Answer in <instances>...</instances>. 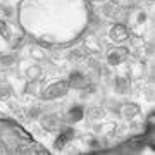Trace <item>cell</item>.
<instances>
[{
  "instance_id": "5",
  "label": "cell",
  "mask_w": 155,
  "mask_h": 155,
  "mask_svg": "<svg viewBox=\"0 0 155 155\" xmlns=\"http://www.w3.org/2000/svg\"><path fill=\"white\" fill-rule=\"evenodd\" d=\"M84 110H86V109H84L83 105H72L71 109L62 116V122H64V124H76V122L83 121Z\"/></svg>"
},
{
  "instance_id": "8",
  "label": "cell",
  "mask_w": 155,
  "mask_h": 155,
  "mask_svg": "<svg viewBox=\"0 0 155 155\" xmlns=\"http://www.w3.org/2000/svg\"><path fill=\"white\" fill-rule=\"evenodd\" d=\"M119 112L124 119H134V117L140 114V105L138 104H133V102H126L119 107Z\"/></svg>"
},
{
  "instance_id": "2",
  "label": "cell",
  "mask_w": 155,
  "mask_h": 155,
  "mask_svg": "<svg viewBox=\"0 0 155 155\" xmlns=\"http://www.w3.org/2000/svg\"><path fill=\"white\" fill-rule=\"evenodd\" d=\"M67 83H69V88H74V90H88L90 88V78L86 74L79 71H74L69 74L67 78Z\"/></svg>"
},
{
  "instance_id": "3",
  "label": "cell",
  "mask_w": 155,
  "mask_h": 155,
  "mask_svg": "<svg viewBox=\"0 0 155 155\" xmlns=\"http://www.w3.org/2000/svg\"><path fill=\"white\" fill-rule=\"evenodd\" d=\"M127 55H129V50L126 47H114L107 52V62L110 66H121L127 59Z\"/></svg>"
},
{
  "instance_id": "19",
  "label": "cell",
  "mask_w": 155,
  "mask_h": 155,
  "mask_svg": "<svg viewBox=\"0 0 155 155\" xmlns=\"http://www.w3.org/2000/svg\"><path fill=\"white\" fill-rule=\"evenodd\" d=\"M90 147H91V148H98V140H90Z\"/></svg>"
},
{
  "instance_id": "16",
  "label": "cell",
  "mask_w": 155,
  "mask_h": 155,
  "mask_svg": "<svg viewBox=\"0 0 155 155\" xmlns=\"http://www.w3.org/2000/svg\"><path fill=\"white\" fill-rule=\"evenodd\" d=\"M31 54H33L35 59H43L45 57V52L43 50H38V48H31Z\"/></svg>"
},
{
  "instance_id": "15",
  "label": "cell",
  "mask_w": 155,
  "mask_h": 155,
  "mask_svg": "<svg viewBox=\"0 0 155 155\" xmlns=\"http://www.w3.org/2000/svg\"><path fill=\"white\" fill-rule=\"evenodd\" d=\"M16 62V57L14 55H7V57H0V66L2 67H9Z\"/></svg>"
},
{
  "instance_id": "17",
  "label": "cell",
  "mask_w": 155,
  "mask_h": 155,
  "mask_svg": "<svg viewBox=\"0 0 155 155\" xmlns=\"http://www.w3.org/2000/svg\"><path fill=\"white\" fill-rule=\"evenodd\" d=\"M147 21V14H145L143 11L138 12V16H136V22H140V24H143V22Z\"/></svg>"
},
{
  "instance_id": "6",
  "label": "cell",
  "mask_w": 155,
  "mask_h": 155,
  "mask_svg": "<svg viewBox=\"0 0 155 155\" xmlns=\"http://www.w3.org/2000/svg\"><path fill=\"white\" fill-rule=\"evenodd\" d=\"M40 122H41V127H43L45 131H50L52 133V131H57L61 127L62 117L59 114H45V116H41Z\"/></svg>"
},
{
  "instance_id": "12",
  "label": "cell",
  "mask_w": 155,
  "mask_h": 155,
  "mask_svg": "<svg viewBox=\"0 0 155 155\" xmlns=\"http://www.w3.org/2000/svg\"><path fill=\"white\" fill-rule=\"evenodd\" d=\"M41 67L40 66H31L28 67V71H26V78H28L29 81H38L40 78H41Z\"/></svg>"
},
{
  "instance_id": "4",
  "label": "cell",
  "mask_w": 155,
  "mask_h": 155,
  "mask_svg": "<svg viewBox=\"0 0 155 155\" xmlns=\"http://www.w3.org/2000/svg\"><path fill=\"white\" fill-rule=\"evenodd\" d=\"M129 28H127L126 24H122V22H117L110 28L109 31V36H110L112 41H116V43H122V41H126L129 38Z\"/></svg>"
},
{
  "instance_id": "13",
  "label": "cell",
  "mask_w": 155,
  "mask_h": 155,
  "mask_svg": "<svg viewBox=\"0 0 155 155\" xmlns=\"http://www.w3.org/2000/svg\"><path fill=\"white\" fill-rule=\"evenodd\" d=\"M0 35L4 36V40L12 41V29H11V26H9L5 21H0Z\"/></svg>"
},
{
  "instance_id": "11",
  "label": "cell",
  "mask_w": 155,
  "mask_h": 155,
  "mask_svg": "<svg viewBox=\"0 0 155 155\" xmlns=\"http://www.w3.org/2000/svg\"><path fill=\"white\" fill-rule=\"evenodd\" d=\"M11 97H12V86L7 83L5 79H2V81H0V100L5 102V100H9Z\"/></svg>"
},
{
  "instance_id": "10",
  "label": "cell",
  "mask_w": 155,
  "mask_h": 155,
  "mask_svg": "<svg viewBox=\"0 0 155 155\" xmlns=\"http://www.w3.org/2000/svg\"><path fill=\"white\" fill-rule=\"evenodd\" d=\"M84 116L88 117L90 121H100L105 117V110L102 107H90L88 110H84Z\"/></svg>"
},
{
  "instance_id": "14",
  "label": "cell",
  "mask_w": 155,
  "mask_h": 155,
  "mask_svg": "<svg viewBox=\"0 0 155 155\" xmlns=\"http://www.w3.org/2000/svg\"><path fill=\"white\" fill-rule=\"evenodd\" d=\"M145 72V66L143 64H134L133 67H131V76L133 78H141Z\"/></svg>"
},
{
  "instance_id": "9",
  "label": "cell",
  "mask_w": 155,
  "mask_h": 155,
  "mask_svg": "<svg viewBox=\"0 0 155 155\" xmlns=\"http://www.w3.org/2000/svg\"><path fill=\"white\" fill-rule=\"evenodd\" d=\"M131 88V83H129V78L127 76H117L114 79V90H116V93L119 95H126Z\"/></svg>"
},
{
  "instance_id": "7",
  "label": "cell",
  "mask_w": 155,
  "mask_h": 155,
  "mask_svg": "<svg viewBox=\"0 0 155 155\" xmlns=\"http://www.w3.org/2000/svg\"><path fill=\"white\" fill-rule=\"evenodd\" d=\"M74 136H76V131H74L72 127H69V129H64V131H62V133L55 138V141H54V147H55L57 150H62L72 138H74Z\"/></svg>"
},
{
  "instance_id": "1",
  "label": "cell",
  "mask_w": 155,
  "mask_h": 155,
  "mask_svg": "<svg viewBox=\"0 0 155 155\" xmlns=\"http://www.w3.org/2000/svg\"><path fill=\"white\" fill-rule=\"evenodd\" d=\"M67 91H69V83H67V79H59V81H54V83H50L48 86H45V88L40 91V98L41 100L62 98V97H66Z\"/></svg>"
},
{
  "instance_id": "18",
  "label": "cell",
  "mask_w": 155,
  "mask_h": 155,
  "mask_svg": "<svg viewBox=\"0 0 155 155\" xmlns=\"http://www.w3.org/2000/svg\"><path fill=\"white\" fill-rule=\"evenodd\" d=\"M40 114H41V110H40L38 107H33V109L29 110V117H38Z\"/></svg>"
}]
</instances>
